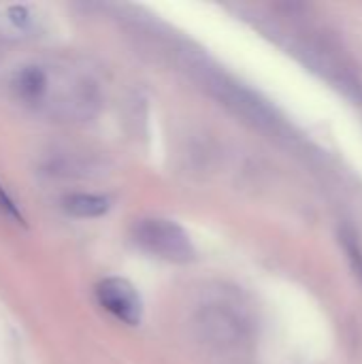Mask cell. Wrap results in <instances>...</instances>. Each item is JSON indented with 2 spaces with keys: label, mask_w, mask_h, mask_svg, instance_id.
<instances>
[{
  "label": "cell",
  "mask_w": 362,
  "mask_h": 364,
  "mask_svg": "<svg viewBox=\"0 0 362 364\" xmlns=\"http://www.w3.org/2000/svg\"><path fill=\"white\" fill-rule=\"evenodd\" d=\"M134 243L151 256H158L169 262H190L196 256V250L190 241V235L173 220L164 218H143L132 226Z\"/></svg>",
  "instance_id": "1"
},
{
  "label": "cell",
  "mask_w": 362,
  "mask_h": 364,
  "mask_svg": "<svg viewBox=\"0 0 362 364\" xmlns=\"http://www.w3.org/2000/svg\"><path fill=\"white\" fill-rule=\"evenodd\" d=\"M198 328L203 341L220 352H230L247 341V322L230 305H207L198 316Z\"/></svg>",
  "instance_id": "2"
},
{
  "label": "cell",
  "mask_w": 362,
  "mask_h": 364,
  "mask_svg": "<svg viewBox=\"0 0 362 364\" xmlns=\"http://www.w3.org/2000/svg\"><path fill=\"white\" fill-rule=\"evenodd\" d=\"M96 299L105 311H109L115 320L139 326L143 320V301L137 288L122 277H107L96 286Z\"/></svg>",
  "instance_id": "3"
},
{
  "label": "cell",
  "mask_w": 362,
  "mask_h": 364,
  "mask_svg": "<svg viewBox=\"0 0 362 364\" xmlns=\"http://www.w3.org/2000/svg\"><path fill=\"white\" fill-rule=\"evenodd\" d=\"M47 85H49V79L41 66H23L21 70L15 73V79H13V87L17 96L26 102H38L45 96Z\"/></svg>",
  "instance_id": "4"
},
{
  "label": "cell",
  "mask_w": 362,
  "mask_h": 364,
  "mask_svg": "<svg viewBox=\"0 0 362 364\" xmlns=\"http://www.w3.org/2000/svg\"><path fill=\"white\" fill-rule=\"evenodd\" d=\"M64 209L75 218L90 220L105 215L111 209V200L100 194H73L64 200Z\"/></svg>",
  "instance_id": "5"
},
{
  "label": "cell",
  "mask_w": 362,
  "mask_h": 364,
  "mask_svg": "<svg viewBox=\"0 0 362 364\" xmlns=\"http://www.w3.org/2000/svg\"><path fill=\"white\" fill-rule=\"evenodd\" d=\"M0 213L6 215V218H11V220H15V222H23L19 207L15 205V200L6 194V190L2 186H0Z\"/></svg>",
  "instance_id": "6"
},
{
  "label": "cell",
  "mask_w": 362,
  "mask_h": 364,
  "mask_svg": "<svg viewBox=\"0 0 362 364\" xmlns=\"http://www.w3.org/2000/svg\"><path fill=\"white\" fill-rule=\"evenodd\" d=\"M9 17H11V21H13L15 26H19V28H21V26H26V23H28V19H30V17H28V9H26V6H11V9H9Z\"/></svg>",
  "instance_id": "7"
}]
</instances>
